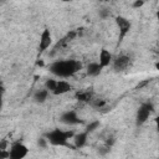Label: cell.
<instances>
[{
    "label": "cell",
    "instance_id": "16",
    "mask_svg": "<svg viewBox=\"0 0 159 159\" xmlns=\"http://www.w3.org/2000/svg\"><path fill=\"white\" fill-rule=\"evenodd\" d=\"M99 124H101V123H99V120H93V122H91V123H89V124L86 127V132H87V133L94 132V130H96V129L99 127Z\"/></svg>",
    "mask_w": 159,
    "mask_h": 159
},
{
    "label": "cell",
    "instance_id": "7",
    "mask_svg": "<svg viewBox=\"0 0 159 159\" xmlns=\"http://www.w3.org/2000/svg\"><path fill=\"white\" fill-rule=\"evenodd\" d=\"M52 43V36L48 29H45L42 31V34L40 35V45H39V52L42 53L43 51H46L50 45Z\"/></svg>",
    "mask_w": 159,
    "mask_h": 159
},
{
    "label": "cell",
    "instance_id": "4",
    "mask_svg": "<svg viewBox=\"0 0 159 159\" xmlns=\"http://www.w3.org/2000/svg\"><path fill=\"white\" fill-rule=\"evenodd\" d=\"M9 152H10L9 159H24L27 155L29 149H27V147L25 144H22L20 142H16L10 147Z\"/></svg>",
    "mask_w": 159,
    "mask_h": 159
},
{
    "label": "cell",
    "instance_id": "19",
    "mask_svg": "<svg viewBox=\"0 0 159 159\" xmlns=\"http://www.w3.org/2000/svg\"><path fill=\"white\" fill-rule=\"evenodd\" d=\"M104 104H106V101H104V99H96V102L93 103V107H96V108H102Z\"/></svg>",
    "mask_w": 159,
    "mask_h": 159
},
{
    "label": "cell",
    "instance_id": "8",
    "mask_svg": "<svg viewBox=\"0 0 159 159\" xmlns=\"http://www.w3.org/2000/svg\"><path fill=\"white\" fill-rule=\"evenodd\" d=\"M60 120L65 124H70V125H73V124H78L81 122V119L78 118L77 113L75 111H66L65 113L61 114L60 117Z\"/></svg>",
    "mask_w": 159,
    "mask_h": 159
},
{
    "label": "cell",
    "instance_id": "11",
    "mask_svg": "<svg viewBox=\"0 0 159 159\" xmlns=\"http://www.w3.org/2000/svg\"><path fill=\"white\" fill-rule=\"evenodd\" d=\"M87 137H88V133H87L86 130H84V132H81V133H78V134H76V135L73 137L75 148L80 149V148L84 147L86 143H87Z\"/></svg>",
    "mask_w": 159,
    "mask_h": 159
},
{
    "label": "cell",
    "instance_id": "22",
    "mask_svg": "<svg viewBox=\"0 0 159 159\" xmlns=\"http://www.w3.org/2000/svg\"><path fill=\"white\" fill-rule=\"evenodd\" d=\"M7 142L5 140V139H2L1 140V143H0V150H7Z\"/></svg>",
    "mask_w": 159,
    "mask_h": 159
},
{
    "label": "cell",
    "instance_id": "18",
    "mask_svg": "<svg viewBox=\"0 0 159 159\" xmlns=\"http://www.w3.org/2000/svg\"><path fill=\"white\" fill-rule=\"evenodd\" d=\"M47 143H48V142H47L46 138H39V140H37V145H39L40 148H43V149L47 147Z\"/></svg>",
    "mask_w": 159,
    "mask_h": 159
},
{
    "label": "cell",
    "instance_id": "23",
    "mask_svg": "<svg viewBox=\"0 0 159 159\" xmlns=\"http://www.w3.org/2000/svg\"><path fill=\"white\" fill-rule=\"evenodd\" d=\"M155 124H157V129H158V133H159V116L155 118Z\"/></svg>",
    "mask_w": 159,
    "mask_h": 159
},
{
    "label": "cell",
    "instance_id": "17",
    "mask_svg": "<svg viewBox=\"0 0 159 159\" xmlns=\"http://www.w3.org/2000/svg\"><path fill=\"white\" fill-rule=\"evenodd\" d=\"M98 15H99L101 19H107V17L111 16V11H109L108 9H102V10H99Z\"/></svg>",
    "mask_w": 159,
    "mask_h": 159
},
{
    "label": "cell",
    "instance_id": "13",
    "mask_svg": "<svg viewBox=\"0 0 159 159\" xmlns=\"http://www.w3.org/2000/svg\"><path fill=\"white\" fill-rule=\"evenodd\" d=\"M48 91L45 88V89H39V91H36L35 92V94H34V101L36 102V103H43L46 99H47V97H48Z\"/></svg>",
    "mask_w": 159,
    "mask_h": 159
},
{
    "label": "cell",
    "instance_id": "1",
    "mask_svg": "<svg viewBox=\"0 0 159 159\" xmlns=\"http://www.w3.org/2000/svg\"><path fill=\"white\" fill-rule=\"evenodd\" d=\"M50 72L57 77L67 78L77 73L82 68V63L77 60H60L50 65Z\"/></svg>",
    "mask_w": 159,
    "mask_h": 159
},
{
    "label": "cell",
    "instance_id": "26",
    "mask_svg": "<svg viewBox=\"0 0 159 159\" xmlns=\"http://www.w3.org/2000/svg\"><path fill=\"white\" fill-rule=\"evenodd\" d=\"M155 67H157V68L159 70V62H158V63H155Z\"/></svg>",
    "mask_w": 159,
    "mask_h": 159
},
{
    "label": "cell",
    "instance_id": "2",
    "mask_svg": "<svg viewBox=\"0 0 159 159\" xmlns=\"http://www.w3.org/2000/svg\"><path fill=\"white\" fill-rule=\"evenodd\" d=\"M76 134L72 132V130H62V129H58V128H55L52 130H50L47 134H46V139L50 144L52 145H56V147H70V148H75L72 147L68 140L71 138H73Z\"/></svg>",
    "mask_w": 159,
    "mask_h": 159
},
{
    "label": "cell",
    "instance_id": "25",
    "mask_svg": "<svg viewBox=\"0 0 159 159\" xmlns=\"http://www.w3.org/2000/svg\"><path fill=\"white\" fill-rule=\"evenodd\" d=\"M155 15H157V20H158V22H159V10H157Z\"/></svg>",
    "mask_w": 159,
    "mask_h": 159
},
{
    "label": "cell",
    "instance_id": "12",
    "mask_svg": "<svg viewBox=\"0 0 159 159\" xmlns=\"http://www.w3.org/2000/svg\"><path fill=\"white\" fill-rule=\"evenodd\" d=\"M102 66L98 63V62H91L88 66H87V75L88 76H98L102 71Z\"/></svg>",
    "mask_w": 159,
    "mask_h": 159
},
{
    "label": "cell",
    "instance_id": "14",
    "mask_svg": "<svg viewBox=\"0 0 159 159\" xmlns=\"http://www.w3.org/2000/svg\"><path fill=\"white\" fill-rule=\"evenodd\" d=\"M76 98L80 102H91L92 101V92L91 91H80L76 93Z\"/></svg>",
    "mask_w": 159,
    "mask_h": 159
},
{
    "label": "cell",
    "instance_id": "6",
    "mask_svg": "<svg viewBox=\"0 0 159 159\" xmlns=\"http://www.w3.org/2000/svg\"><path fill=\"white\" fill-rule=\"evenodd\" d=\"M130 65H132L130 57H129L128 55H124V53L117 56L116 60L113 61V68H114V71H117V72H122V71L128 70V68L130 67Z\"/></svg>",
    "mask_w": 159,
    "mask_h": 159
},
{
    "label": "cell",
    "instance_id": "3",
    "mask_svg": "<svg viewBox=\"0 0 159 159\" xmlns=\"http://www.w3.org/2000/svg\"><path fill=\"white\" fill-rule=\"evenodd\" d=\"M153 108L154 107H153L152 102H145V103L139 106V108L137 111V114H135V122H137L138 125H142L143 123H145L149 119V117L153 112Z\"/></svg>",
    "mask_w": 159,
    "mask_h": 159
},
{
    "label": "cell",
    "instance_id": "5",
    "mask_svg": "<svg viewBox=\"0 0 159 159\" xmlns=\"http://www.w3.org/2000/svg\"><path fill=\"white\" fill-rule=\"evenodd\" d=\"M116 24L118 26V30H119V37H118V42L120 43L123 41V39L125 37V35L129 32L130 27H132V22L124 17V16H117L116 17Z\"/></svg>",
    "mask_w": 159,
    "mask_h": 159
},
{
    "label": "cell",
    "instance_id": "10",
    "mask_svg": "<svg viewBox=\"0 0 159 159\" xmlns=\"http://www.w3.org/2000/svg\"><path fill=\"white\" fill-rule=\"evenodd\" d=\"M71 89H72V86H71L67 81L61 80V81L57 82V87H56V89H55L52 93H53L55 96H61V94L67 93V92L71 91Z\"/></svg>",
    "mask_w": 159,
    "mask_h": 159
},
{
    "label": "cell",
    "instance_id": "27",
    "mask_svg": "<svg viewBox=\"0 0 159 159\" xmlns=\"http://www.w3.org/2000/svg\"><path fill=\"white\" fill-rule=\"evenodd\" d=\"M158 56H159V51H158Z\"/></svg>",
    "mask_w": 159,
    "mask_h": 159
},
{
    "label": "cell",
    "instance_id": "15",
    "mask_svg": "<svg viewBox=\"0 0 159 159\" xmlns=\"http://www.w3.org/2000/svg\"><path fill=\"white\" fill-rule=\"evenodd\" d=\"M57 82H58V81L50 78V80H47V81L45 82V88H46L48 92H53V91L56 89V87H57Z\"/></svg>",
    "mask_w": 159,
    "mask_h": 159
},
{
    "label": "cell",
    "instance_id": "20",
    "mask_svg": "<svg viewBox=\"0 0 159 159\" xmlns=\"http://www.w3.org/2000/svg\"><path fill=\"white\" fill-rule=\"evenodd\" d=\"M10 157V152L7 150H0V159H9Z\"/></svg>",
    "mask_w": 159,
    "mask_h": 159
},
{
    "label": "cell",
    "instance_id": "9",
    "mask_svg": "<svg viewBox=\"0 0 159 159\" xmlns=\"http://www.w3.org/2000/svg\"><path fill=\"white\" fill-rule=\"evenodd\" d=\"M98 63L102 66V67H107L112 63V53L106 50V48H102L101 52H99V57H98Z\"/></svg>",
    "mask_w": 159,
    "mask_h": 159
},
{
    "label": "cell",
    "instance_id": "24",
    "mask_svg": "<svg viewBox=\"0 0 159 159\" xmlns=\"http://www.w3.org/2000/svg\"><path fill=\"white\" fill-rule=\"evenodd\" d=\"M36 65H37V66H43L45 63H43V61H42V60H40V61H37V62H36Z\"/></svg>",
    "mask_w": 159,
    "mask_h": 159
},
{
    "label": "cell",
    "instance_id": "21",
    "mask_svg": "<svg viewBox=\"0 0 159 159\" xmlns=\"http://www.w3.org/2000/svg\"><path fill=\"white\" fill-rule=\"evenodd\" d=\"M143 5H144V1H143V0H135V1L133 2V7H134V9L142 7Z\"/></svg>",
    "mask_w": 159,
    "mask_h": 159
}]
</instances>
